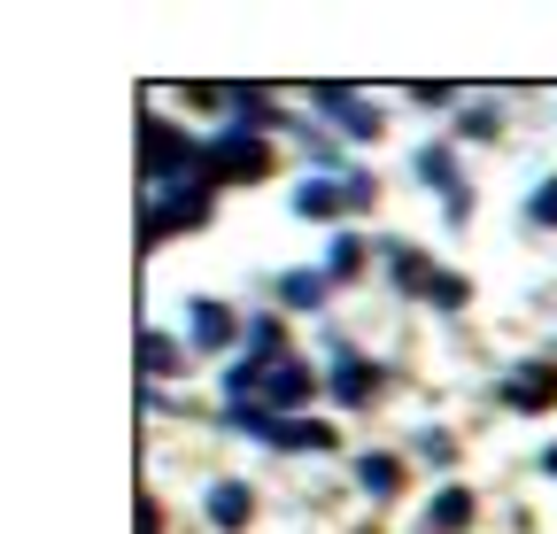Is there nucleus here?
<instances>
[{
  "label": "nucleus",
  "mask_w": 557,
  "mask_h": 534,
  "mask_svg": "<svg viewBox=\"0 0 557 534\" xmlns=\"http://www.w3.org/2000/svg\"><path fill=\"white\" fill-rule=\"evenodd\" d=\"M549 395H557V387H549V372H519V387H511V403H549Z\"/></svg>",
  "instance_id": "11"
},
{
  "label": "nucleus",
  "mask_w": 557,
  "mask_h": 534,
  "mask_svg": "<svg viewBox=\"0 0 557 534\" xmlns=\"http://www.w3.org/2000/svg\"><path fill=\"white\" fill-rule=\"evenodd\" d=\"M534 225H557V178H549V186L534 194Z\"/></svg>",
  "instance_id": "12"
},
{
  "label": "nucleus",
  "mask_w": 557,
  "mask_h": 534,
  "mask_svg": "<svg viewBox=\"0 0 557 534\" xmlns=\"http://www.w3.org/2000/svg\"><path fill=\"white\" fill-rule=\"evenodd\" d=\"M248 511H256V496H248L240 481H218V488H209V519H218V526H248Z\"/></svg>",
  "instance_id": "3"
},
{
  "label": "nucleus",
  "mask_w": 557,
  "mask_h": 534,
  "mask_svg": "<svg viewBox=\"0 0 557 534\" xmlns=\"http://www.w3.org/2000/svg\"><path fill=\"white\" fill-rule=\"evenodd\" d=\"M263 395H271V411H295V403H310V372L302 364H271L263 372Z\"/></svg>",
  "instance_id": "1"
},
{
  "label": "nucleus",
  "mask_w": 557,
  "mask_h": 534,
  "mask_svg": "<svg viewBox=\"0 0 557 534\" xmlns=\"http://www.w3.org/2000/svg\"><path fill=\"white\" fill-rule=\"evenodd\" d=\"M465 519H472V496H465V488H442V496H434V511H426V526H434V534H449V526H465Z\"/></svg>",
  "instance_id": "6"
},
{
  "label": "nucleus",
  "mask_w": 557,
  "mask_h": 534,
  "mask_svg": "<svg viewBox=\"0 0 557 534\" xmlns=\"http://www.w3.org/2000/svg\"><path fill=\"white\" fill-rule=\"evenodd\" d=\"M186 318H194V349H225L233 341V310L225 302H194Z\"/></svg>",
  "instance_id": "2"
},
{
  "label": "nucleus",
  "mask_w": 557,
  "mask_h": 534,
  "mask_svg": "<svg viewBox=\"0 0 557 534\" xmlns=\"http://www.w3.org/2000/svg\"><path fill=\"white\" fill-rule=\"evenodd\" d=\"M357 481H364V496H395L403 473H395V457H364V464H357Z\"/></svg>",
  "instance_id": "7"
},
{
  "label": "nucleus",
  "mask_w": 557,
  "mask_h": 534,
  "mask_svg": "<svg viewBox=\"0 0 557 534\" xmlns=\"http://www.w3.org/2000/svg\"><path fill=\"white\" fill-rule=\"evenodd\" d=\"M278 295H287V302H302V310H310V302L325 295V280H310V272H287V280H278Z\"/></svg>",
  "instance_id": "10"
},
{
  "label": "nucleus",
  "mask_w": 557,
  "mask_h": 534,
  "mask_svg": "<svg viewBox=\"0 0 557 534\" xmlns=\"http://www.w3.org/2000/svg\"><path fill=\"white\" fill-rule=\"evenodd\" d=\"M418 178H434V186H449V194H465V186L449 178V148H426V156H418Z\"/></svg>",
  "instance_id": "9"
},
{
  "label": "nucleus",
  "mask_w": 557,
  "mask_h": 534,
  "mask_svg": "<svg viewBox=\"0 0 557 534\" xmlns=\"http://www.w3.org/2000/svg\"><path fill=\"white\" fill-rule=\"evenodd\" d=\"M372 380H380V372L357 364V357H341V364H333V395H341V403H372Z\"/></svg>",
  "instance_id": "5"
},
{
  "label": "nucleus",
  "mask_w": 557,
  "mask_h": 534,
  "mask_svg": "<svg viewBox=\"0 0 557 534\" xmlns=\"http://www.w3.org/2000/svg\"><path fill=\"white\" fill-rule=\"evenodd\" d=\"M271 449H333V434L310 419H271Z\"/></svg>",
  "instance_id": "4"
},
{
  "label": "nucleus",
  "mask_w": 557,
  "mask_h": 534,
  "mask_svg": "<svg viewBox=\"0 0 557 534\" xmlns=\"http://www.w3.org/2000/svg\"><path fill=\"white\" fill-rule=\"evenodd\" d=\"M357 263H364V240H348V233H341V240L325 248V272H333V280H357Z\"/></svg>",
  "instance_id": "8"
}]
</instances>
